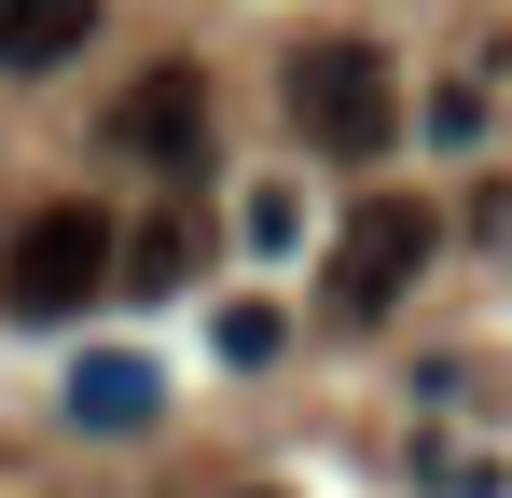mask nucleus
<instances>
[{"label": "nucleus", "mask_w": 512, "mask_h": 498, "mask_svg": "<svg viewBox=\"0 0 512 498\" xmlns=\"http://www.w3.org/2000/svg\"><path fill=\"white\" fill-rule=\"evenodd\" d=\"M291 125H305L333 166H374L388 139H402V83H388V56H374V42H305V56H291Z\"/></svg>", "instance_id": "obj_1"}, {"label": "nucleus", "mask_w": 512, "mask_h": 498, "mask_svg": "<svg viewBox=\"0 0 512 498\" xmlns=\"http://www.w3.org/2000/svg\"><path fill=\"white\" fill-rule=\"evenodd\" d=\"M111 236H125V222L84 208V194L42 208V222H14V249H0V305H14V319H84L97 291H111Z\"/></svg>", "instance_id": "obj_2"}, {"label": "nucleus", "mask_w": 512, "mask_h": 498, "mask_svg": "<svg viewBox=\"0 0 512 498\" xmlns=\"http://www.w3.org/2000/svg\"><path fill=\"white\" fill-rule=\"evenodd\" d=\"M443 249V208L429 194H360L333 236V319H388L402 291H416V263Z\"/></svg>", "instance_id": "obj_3"}, {"label": "nucleus", "mask_w": 512, "mask_h": 498, "mask_svg": "<svg viewBox=\"0 0 512 498\" xmlns=\"http://www.w3.org/2000/svg\"><path fill=\"white\" fill-rule=\"evenodd\" d=\"M111 139H125V153H153V166H194V153H208V83H194V70H153L139 97H125V125H111Z\"/></svg>", "instance_id": "obj_4"}, {"label": "nucleus", "mask_w": 512, "mask_h": 498, "mask_svg": "<svg viewBox=\"0 0 512 498\" xmlns=\"http://www.w3.org/2000/svg\"><path fill=\"white\" fill-rule=\"evenodd\" d=\"M97 42V0H0V70H56Z\"/></svg>", "instance_id": "obj_5"}, {"label": "nucleus", "mask_w": 512, "mask_h": 498, "mask_svg": "<svg viewBox=\"0 0 512 498\" xmlns=\"http://www.w3.org/2000/svg\"><path fill=\"white\" fill-rule=\"evenodd\" d=\"M111 277H139V291H180V277H194V208H153L139 236H111Z\"/></svg>", "instance_id": "obj_6"}, {"label": "nucleus", "mask_w": 512, "mask_h": 498, "mask_svg": "<svg viewBox=\"0 0 512 498\" xmlns=\"http://www.w3.org/2000/svg\"><path fill=\"white\" fill-rule=\"evenodd\" d=\"M70 415H84V429H153V374H139V360H84V374H70Z\"/></svg>", "instance_id": "obj_7"}]
</instances>
